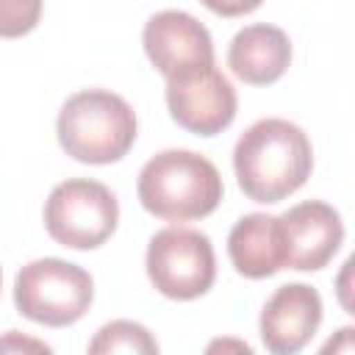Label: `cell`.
<instances>
[{"label": "cell", "instance_id": "obj_17", "mask_svg": "<svg viewBox=\"0 0 355 355\" xmlns=\"http://www.w3.org/2000/svg\"><path fill=\"white\" fill-rule=\"evenodd\" d=\"M0 288H3V272H0Z\"/></svg>", "mask_w": 355, "mask_h": 355}, {"label": "cell", "instance_id": "obj_1", "mask_svg": "<svg viewBox=\"0 0 355 355\" xmlns=\"http://www.w3.org/2000/svg\"><path fill=\"white\" fill-rule=\"evenodd\" d=\"M239 189L255 202H280L294 194L313 169V147L308 133L288 119H258L233 150Z\"/></svg>", "mask_w": 355, "mask_h": 355}, {"label": "cell", "instance_id": "obj_3", "mask_svg": "<svg viewBox=\"0 0 355 355\" xmlns=\"http://www.w3.org/2000/svg\"><path fill=\"white\" fill-rule=\"evenodd\" d=\"M58 144L80 164H114L136 141V114L125 97L105 89L72 94L55 122Z\"/></svg>", "mask_w": 355, "mask_h": 355}, {"label": "cell", "instance_id": "obj_11", "mask_svg": "<svg viewBox=\"0 0 355 355\" xmlns=\"http://www.w3.org/2000/svg\"><path fill=\"white\" fill-rule=\"evenodd\" d=\"M291 64V42L277 25H247L227 47L230 72L250 86H269L286 75Z\"/></svg>", "mask_w": 355, "mask_h": 355}, {"label": "cell", "instance_id": "obj_4", "mask_svg": "<svg viewBox=\"0 0 355 355\" xmlns=\"http://www.w3.org/2000/svg\"><path fill=\"white\" fill-rule=\"evenodd\" d=\"M94 300L92 275L61 258H39L25 263L14 277L17 311L44 327H67L83 319Z\"/></svg>", "mask_w": 355, "mask_h": 355}, {"label": "cell", "instance_id": "obj_8", "mask_svg": "<svg viewBox=\"0 0 355 355\" xmlns=\"http://www.w3.org/2000/svg\"><path fill=\"white\" fill-rule=\"evenodd\" d=\"M286 269L316 272L333 261L344 241V222L338 211L322 200H305L277 216Z\"/></svg>", "mask_w": 355, "mask_h": 355}, {"label": "cell", "instance_id": "obj_5", "mask_svg": "<svg viewBox=\"0 0 355 355\" xmlns=\"http://www.w3.org/2000/svg\"><path fill=\"white\" fill-rule=\"evenodd\" d=\"M119 222L114 191L89 178L58 183L44 202V227L53 241L72 250H94L111 239Z\"/></svg>", "mask_w": 355, "mask_h": 355}, {"label": "cell", "instance_id": "obj_6", "mask_svg": "<svg viewBox=\"0 0 355 355\" xmlns=\"http://www.w3.org/2000/svg\"><path fill=\"white\" fill-rule=\"evenodd\" d=\"M147 277L169 300H197L216 277L211 239L191 227H164L147 247Z\"/></svg>", "mask_w": 355, "mask_h": 355}, {"label": "cell", "instance_id": "obj_16", "mask_svg": "<svg viewBox=\"0 0 355 355\" xmlns=\"http://www.w3.org/2000/svg\"><path fill=\"white\" fill-rule=\"evenodd\" d=\"M19 349L50 352V347H47V344L33 341V338H25V336H19L17 330H8V336H6V338H0V352H19Z\"/></svg>", "mask_w": 355, "mask_h": 355}, {"label": "cell", "instance_id": "obj_2", "mask_svg": "<svg viewBox=\"0 0 355 355\" xmlns=\"http://www.w3.org/2000/svg\"><path fill=\"white\" fill-rule=\"evenodd\" d=\"M139 202L158 219L189 222L216 211L222 200V175L200 153L164 150L139 172Z\"/></svg>", "mask_w": 355, "mask_h": 355}, {"label": "cell", "instance_id": "obj_12", "mask_svg": "<svg viewBox=\"0 0 355 355\" xmlns=\"http://www.w3.org/2000/svg\"><path fill=\"white\" fill-rule=\"evenodd\" d=\"M227 255L239 275L250 280L272 277L286 269L283 236L277 216L269 214H247L241 216L227 236Z\"/></svg>", "mask_w": 355, "mask_h": 355}, {"label": "cell", "instance_id": "obj_15", "mask_svg": "<svg viewBox=\"0 0 355 355\" xmlns=\"http://www.w3.org/2000/svg\"><path fill=\"white\" fill-rule=\"evenodd\" d=\"M200 3L219 17H244V14L255 11L263 0H200Z\"/></svg>", "mask_w": 355, "mask_h": 355}, {"label": "cell", "instance_id": "obj_9", "mask_svg": "<svg viewBox=\"0 0 355 355\" xmlns=\"http://www.w3.org/2000/svg\"><path fill=\"white\" fill-rule=\"evenodd\" d=\"M141 44L150 64L161 75H175L191 64H214V42L208 28L186 11H158L141 31Z\"/></svg>", "mask_w": 355, "mask_h": 355}, {"label": "cell", "instance_id": "obj_13", "mask_svg": "<svg viewBox=\"0 0 355 355\" xmlns=\"http://www.w3.org/2000/svg\"><path fill=\"white\" fill-rule=\"evenodd\" d=\"M92 355H111V352H144L153 355L158 352V341L150 336V330L139 322H128V319H116L108 322L97 330V336L89 344Z\"/></svg>", "mask_w": 355, "mask_h": 355}, {"label": "cell", "instance_id": "obj_14", "mask_svg": "<svg viewBox=\"0 0 355 355\" xmlns=\"http://www.w3.org/2000/svg\"><path fill=\"white\" fill-rule=\"evenodd\" d=\"M42 0H0V36L19 39L39 25Z\"/></svg>", "mask_w": 355, "mask_h": 355}, {"label": "cell", "instance_id": "obj_10", "mask_svg": "<svg viewBox=\"0 0 355 355\" xmlns=\"http://www.w3.org/2000/svg\"><path fill=\"white\" fill-rule=\"evenodd\" d=\"M322 324V297L305 283L280 286L261 311V338L275 355L300 352Z\"/></svg>", "mask_w": 355, "mask_h": 355}, {"label": "cell", "instance_id": "obj_7", "mask_svg": "<svg viewBox=\"0 0 355 355\" xmlns=\"http://www.w3.org/2000/svg\"><path fill=\"white\" fill-rule=\"evenodd\" d=\"M172 119L197 136H216L236 119V89L214 64H191L166 78Z\"/></svg>", "mask_w": 355, "mask_h": 355}]
</instances>
